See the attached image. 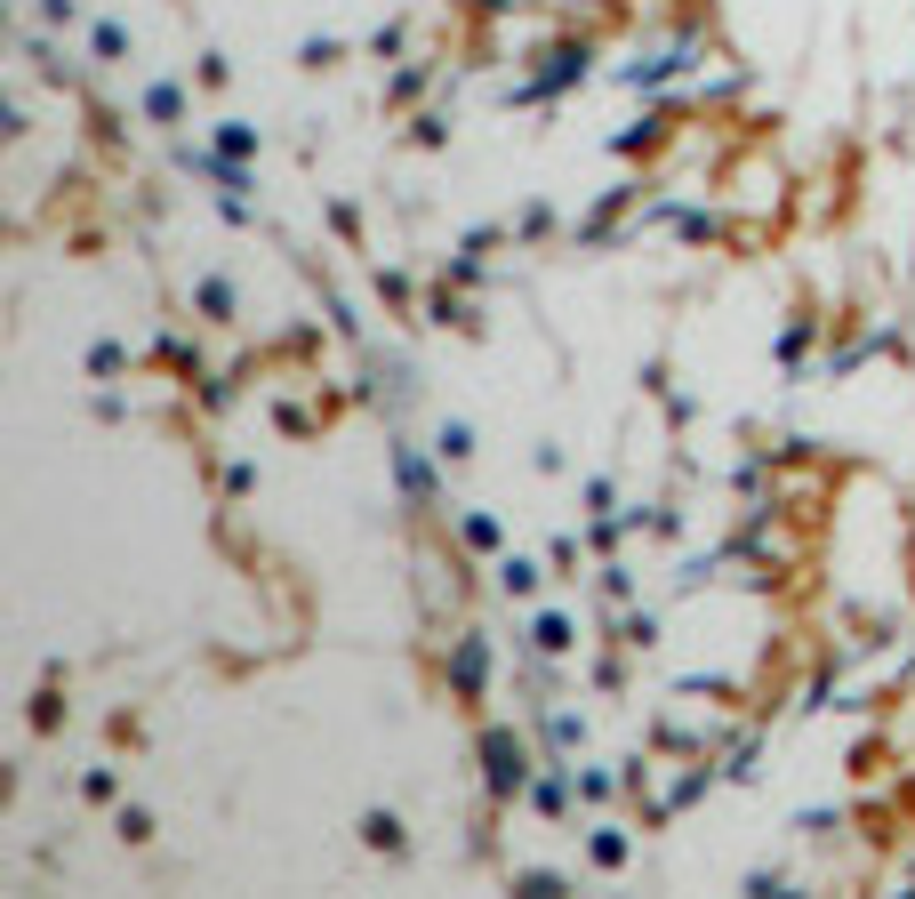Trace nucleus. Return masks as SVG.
Instances as JSON below:
<instances>
[{
	"instance_id": "1",
	"label": "nucleus",
	"mask_w": 915,
	"mask_h": 899,
	"mask_svg": "<svg viewBox=\"0 0 915 899\" xmlns=\"http://www.w3.org/2000/svg\"><path fill=\"white\" fill-rule=\"evenodd\" d=\"M482 755H490V787H498V795H514V787L530 779V763H522L514 731H490V739H482Z\"/></svg>"
},
{
	"instance_id": "2",
	"label": "nucleus",
	"mask_w": 915,
	"mask_h": 899,
	"mask_svg": "<svg viewBox=\"0 0 915 899\" xmlns=\"http://www.w3.org/2000/svg\"><path fill=\"white\" fill-rule=\"evenodd\" d=\"M362 835H370L378 851H402V819H394V811H370V827H362Z\"/></svg>"
},
{
	"instance_id": "3",
	"label": "nucleus",
	"mask_w": 915,
	"mask_h": 899,
	"mask_svg": "<svg viewBox=\"0 0 915 899\" xmlns=\"http://www.w3.org/2000/svg\"><path fill=\"white\" fill-rule=\"evenodd\" d=\"M498 586H506V594H530V586H538V570H530V562H514V554H506V570H498Z\"/></svg>"
},
{
	"instance_id": "4",
	"label": "nucleus",
	"mask_w": 915,
	"mask_h": 899,
	"mask_svg": "<svg viewBox=\"0 0 915 899\" xmlns=\"http://www.w3.org/2000/svg\"><path fill=\"white\" fill-rule=\"evenodd\" d=\"M538 643L546 651H570V619H538Z\"/></svg>"
}]
</instances>
